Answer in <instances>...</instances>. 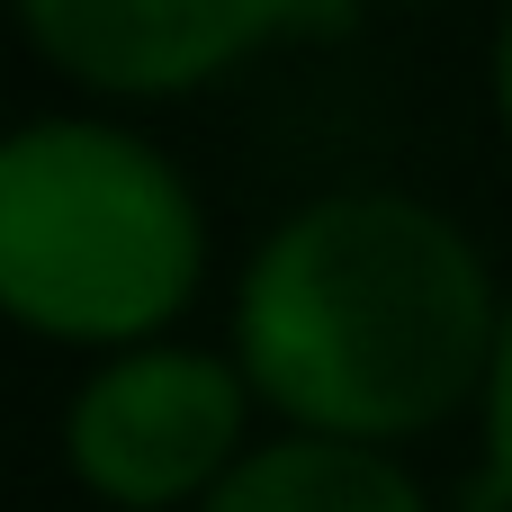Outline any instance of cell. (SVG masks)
Returning a JSON list of instances; mask_svg holds the SVG:
<instances>
[{"label":"cell","instance_id":"6da1fadb","mask_svg":"<svg viewBox=\"0 0 512 512\" xmlns=\"http://www.w3.org/2000/svg\"><path fill=\"white\" fill-rule=\"evenodd\" d=\"M495 288L477 243L396 189L297 207L243 270L234 342L252 387L324 441L432 432L495 369Z\"/></svg>","mask_w":512,"mask_h":512},{"label":"cell","instance_id":"7a4b0ae2","mask_svg":"<svg viewBox=\"0 0 512 512\" xmlns=\"http://www.w3.org/2000/svg\"><path fill=\"white\" fill-rule=\"evenodd\" d=\"M180 171L90 117H27L0 153V297L63 342H135L198 288Z\"/></svg>","mask_w":512,"mask_h":512},{"label":"cell","instance_id":"3957f363","mask_svg":"<svg viewBox=\"0 0 512 512\" xmlns=\"http://www.w3.org/2000/svg\"><path fill=\"white\" fill-rule=\"evenodd\" d=\"M234 432H243V378L225 360L126 351L72 396L63 450H72L81 486H99L126 512H153V504H180V495H216Z\"/></svg>","mask_w":512,"mask_h":512},{"label":"cell","instance_id":"277c9868","mask_svg":"<svg viewBox=\"0 0 512 512\" xmlns=\"http://www.w3.org/2000/svg\"><path fill=\"white\" fill-rule=\"evenodd\" d=\"M36 45L90 90H189L252 54L297 0H18Z\"/></svg>","mask_w":512,"mask_h":512},{"label":"cell","instance_id":"5b68a950","mask_svg":"<svg viewBox=\"0 0 512 512\" xmlns=\"http://www.w3.org/2000/svg\"><path fill=\"white\" fill-rule=\"evenodd\" d=\"M198 512H423L414 477L396 459H378L369 441H324V432H297V441H270L252 459L225 468V486Z\"/></svg>","mask_w":512,"mask_h":512},{"label":"cell","instance_id":"8992f818","mask_svg":"<svg viewBox=\"0 0 512 512\" xmlns=\"http://www.w3.org/2000/svg\"><path fill=\"white\" fill-rule=\"evenodd\" d=\"M486 477L512 504V306H504V333H495V369H486Z\"/></svg>","mask_w":512,"mask_h":512},{"label":"cell","instance_id":"52a82bcc","mask_svg":"<svg viewBox=\"0 0 512 512\" xmlns=\"http://www.w3.org/2000/svg\"><path fill=\"white\" fill-rule=\"evenodd\" d=\"M495 99H504V126H512V9H504V36H495Z\"/></svg>","mask_w":512,"mask_h":512}]
</instances>
